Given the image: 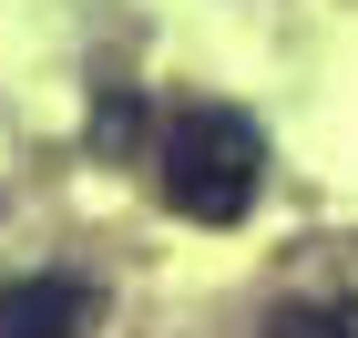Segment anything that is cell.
<instances>
[{"mask_svg": "<svg viewBox=\"0 0 358 338\" xmlns=\"http://www.w3.org/2000/svg\"><path fill=\"white\" fill-rule=\"evenodd\" d=\"M164 205L185 225H236L256 205V185H266V134H256L246 113H225V103H194L164 123Z\"/></svg>", "mask_w": 358, "mask_h": 338, "instance_id": "1", "label": "cell"}, {"mask_svg": "<svg viewBox=\"0 0 358 338\" xmlns=\"http://www.w3.org/2000/svg\"><path fill=\"white\" fill-rule=\"evenodd\" d=\"M92 287L83 277H10L0 287V338H83Z\"/></svg>", "mask_w": 358, "mask_h": 338, "instance_id": "2", "label": "cell"}, {"mask_svg": "<svg viewBox=\"0 0 358 338\" xmlns=\"http://www.w3.org/2000/svg\"><path fill=\"white\" fill-rule=\"evenodd\" d=\"M266 338H358V318H297V308H287Z\"/></svg>", "mask_w": 358, "mask_h": 338, "instance_id": "3", "label": "cell"}]
</instances>
